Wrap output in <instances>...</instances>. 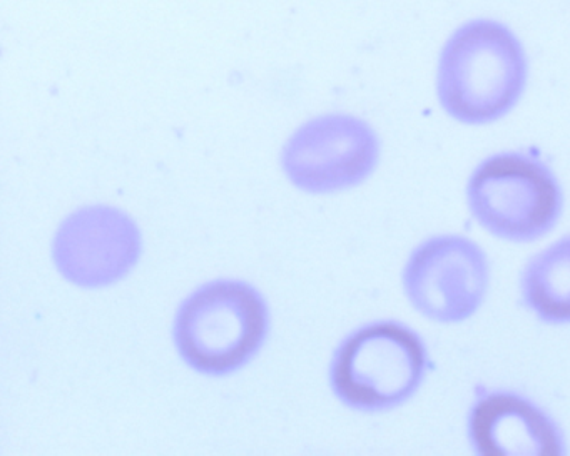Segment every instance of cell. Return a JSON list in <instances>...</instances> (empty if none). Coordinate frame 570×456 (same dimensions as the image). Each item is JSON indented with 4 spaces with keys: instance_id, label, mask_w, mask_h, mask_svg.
Listing matches in <instances>:
<instances>
[{
    "instance_id": "cell-8",
    "label": "cell",
    "mask_w": 570,
    "mask_h": 456,
    "mask_svg": "<svg viewBox=\"0 0 570 456\" xmlns=\"http://www.w3.org/2000/svg\"><path fill=\"white\" fill-rule=\"evenodd\" d=\"M470 445L479 455H562V429L539 405L519 393H483L466 422Z\"/></svg>"
},
{
    "instance_id": "cell-1",
    "label": "cell",
    "mask_w": 570,
    "mask_h": 456,
    "mask_svg": "<svg viewBox=\"0 0 570 456\" xmlns=\"http://www.w3.org/2000/svg\"><path fill=\"white\" fill-rule=\"evenodd\" d=\"M529 82V59L509 26L473 19L446 39L436 66V98L460 125L485 126L513 111Z\"/></svg>"
},
{
    "instance_id": "cell-2",
    "label": "cell",
    "mask_w": 570,
    "mask_h": 456,
    "mask_svg": "<svg viewBox=\"0 0 570 456\" xmlns=\"http://www.w3.org/2000/svg\"><path fill=\"white\" fill-rule=\"evenodd\" d=\"M430 369L419 333L396 321H379L343 339L333 356L330 383L343 405L382 413L412 399Z\"/></svg>"
},
{
    "instance_id": "cell-5",
    "label": "cell",
    "mask_w": 570,
    "mask_h": 456,
    "mask_svg": "<svg viewBox=\"0 0 570 456\" xmlns=\"http://www.w3.org/2000/svg\"><path fill=\"white\" fill-rule=\"evenodd\" d=\"M402 285L416 313L430 321L456 325L472 318L485 301L489 258L465 236H433L413 249Z\"/></svg>"
},
{
    "instance_id": "cell-3",
    "label": "cell",
    "mask_w": 570,
    "mask_h": 456,
    "mask_svg": "<svg viewBox=\"0 0 570 456\" xmlns=\"http://www.w3.org/2000/svg\"><path fill=\"white\" fill-rule=\"evenodd\" d=\"M268 325V306L253 286L219 279L203 285L179 306L176 348L196 371L229 375L258 355Z\"/></svg>"
},
{
    "instance_id": "cell-9",
    "label": "cell",
    "mask_w": 570,
    "mask_h": 456,
    "mask_svg": "<svg viewBox=\"0 0 570 456\" xmlns=\"http://www.w3.org/2000/svg\"><path fill=\"white\" fill-rule=\"evenodd\" d=\"M523 305L549 325H570V235L537 252L520 278Z\"/></svg>"
},
{
    "instance_id": "cell-6",
    "label": "cell",
    "mask_w": 570,
    "mask_h": 456,
    "mask_svg": "<svg viewBox=\"0 0 570 456\" xmlns=\"http://www.w3.org/2000/svg\"><path fill=\"white\" fill-rule=\"evenodd\" d=\"M379 161V136L368 122L348 115L322 116L306 122L289 138L282 155L289 181L315 195L362 185Z\"/></svg>"
},
{
    "instance_id": "cell-4",
    "label": "cell",
    "mask_w": 570,
    "mask_h": 456,
    "mask_svg": "<svg viewBox=\"0 0 570 456\" xmlns=\"http://www.w3.org/2000/svg\"><path fill=\"white\" fill-rule=\"evenodd\" d=\"M472 218L495 238L533 242L549 235L563 211L552 169L525 151L500 152L476 166L466 185Z\"/></svg>"
},
{
    "instance_id": "cell-7",
    "label": "cell",
    "mask_w": 570,
    "mask_h": 456,
    "mask_svg": "<svg viewBox=\"0 0 570 456\" xmlns=\"http://www.w3.org/2000/svg\"><path fill=\"white\" fill-rule=\"evenodd\" d=\"M141 252L138 225L111 206H88L72 212L52 241L56 268L81 288L121 281L138 265Z\"/></svg>"
}]
</instances>
